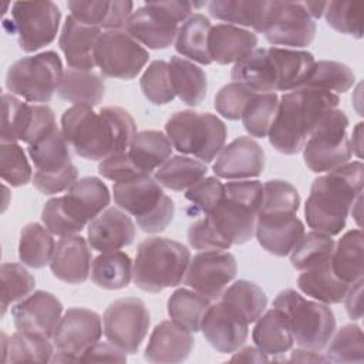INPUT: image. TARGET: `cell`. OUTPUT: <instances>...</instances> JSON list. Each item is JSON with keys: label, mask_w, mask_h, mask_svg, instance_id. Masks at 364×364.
Listing matches in <instances>:
<instances>
[{"label": "cell", "mask_w": 364, "mask_h": 364, "mask_svg": "<svg viewBox=\"0 0 364 364\" xmlns=\"http://www.w3.org/2000/svg\"><path fill=\"white\" fill-rule=\"evenodd\" d=\"M61 131L78 156L102 161L127 151L136 134V124L121 107H104L95 112L90 107L73 105L61 115Z\"/></svg>", "instance_id": "6da1fadb"}, {"label": "cell", "mask_w": 364, "mask_h": 364, "mask_svg": "<svg viewBox=\"0 0 364 364\" xmlns=\"http://www.w3.org/2000/svg\"><path fill=\"white\" fill-rule=\"evenodd\" d=\"M364 165L347 162L316 178L304 205L309 228L328 236L338 235L347 222L353 205L363 193Z\"/></svg>", "instance_id": "7a4b0ae2"}, {"label": "cell", "mask_w": 364, "mask_h": 364, "mask_svg": "<svg viewBox=\"0 0 364 364\" xmlns=\"http://www.w3.org/2000/svg\"><path fill=\"white\" fill-rule=\"evenodd\" d=\"M314 63V55L309 51L263 47L237 61L230 78L255 92L293 91L303 87Z\"/></svg>", "instance_id": "3957f363"}, {"label": "cell", "mask_w": 364, "mask_h": 364, "mask_svg": "<svg viewBox=\"0 0 364 364\" xmlns=\"http://www.w3.org/2000/svg\"><path fill=\"white\" fill-rule=\"evenodd\" d=\"M338 95L313 88H297L279 98L277 112L267 134L270 145L280 154H299L320 119L337 108Z\"/></svg>", "instance_id": "277c9868"}, {"label": "cell", "mask_w": 364, "mask_h": 364, "mask_svg": "<svg viewBox=\"0 0 364 364\" xmlns=\"http://www.w3.org/2000/svg\"><path fill=\"white\" fill-rule=\"evenodd\" d=\"M262 195L263 183L260 181H232L223 185L222 199L203 218L225 250L232 245H243L252 239Z\"/></svg>", "instance_id": "5b68a950"}, {"label": "cell", "mask_w": 364, "mask_h": 364, "mask_svg": "<svg viewBox=\"0 0 364 364\" xmlns=\"http://www.w3.org/2000/svg\"><path fill=\"white\" fill-rule=\"evenodd\" d=\"M189 262L185 245L169 237H148L138 245L132 280L142 291L159 293L183 282Z\"/></svg>", "instance_id": "8992f818"}, {"label": "cell", "mask_w": 364, "mask_h": 364, "mask_svg": "<svg viewBox=\"0 0 364 364\" xmlns=\"http://www.w3.org/2000/svg\"><path fill=\"white\" fill-rule=\"evenodd\" d=\"M114 200L119 209L132 215L142 232L159 233L168 228L175 215L173 200L151 175L115 182Z\"/></svg>", "instance_id": "52a82bcc"}, {"label": "cell", "mask_w": 364, "mask_h": 364, "mask_svg": "<svg viewBox=\"0 0 364 364\" xmlns=\"http://www.w3.org/2000/svg\"><path fill=\"white\" fill-rule=\"evenodd\" d=\"M165 132L178 152L193 155L205 164L220 154L228 136V128L219 117L192 109L172 114L165 124Z\"/></svg>", "instance_id": "ba28073f"}, {"label": "cell", "mask_w": 364, "mask_h": 364, "mask_svg": "<svg viewBox=\"0 0 364 364\" xmlns=\"http://www.w3.org/2000/svg\"><path fill=\"white\" fill-rule=\"evenodd\" d=\"M290 327L294 343L306 350L320 351L336 331L333 310L320 301L304 299L293 289L282 290L273 300Z\"/></svg>", "instance_id": "9c48e42d"}, {"label": "cell", "mask_w": 364, "mask_h": 364, "mask_svg": "<svg viewBox=\"0 0 364 364\" xmlns=\"http://www.w3.org/2000/svg\"><path fill=\"white\" fill-rule=\"evenodd\" d=\"M203 4L181 0L145 1L142 7L132 11L125 31L151 50H165L175 41L179 24L192 16L195 7Z\"/></svg>", "instance_id": "30bf717a"}, {"label": "cell", "mask_w": 364, "mask_h": 364, "mask_svg": "<svg viewBox=\"0 0 364 364\" xmlns=\"http://www.w3.org/2000/svg\"><path fill=\"white\" fill-rule=\"evenodd\" d=\"M63 74L60 55L51 50L43 51L11 64L6 73V88L28 102H48Z\"/></svg>", "instance_id": "8fae6325"}, {"label": "cell", "mask_w": 364, "mask_h": 364, "mask_svg": "<svg viewBox=\"0 0 364 364\" xmlns=\"http://www.w3.org/2000/svg\"><path fill=\"white\" fill-rule=\"evenodd\" d=\"M347 128L348 118L337 108L320 119L301 149L304 164L311 172H328L350 161L353 152Z\"/></svg>", "instance_id": "7c38bea8"}, {"label": "cell", "mask_w": 364, "mask_h": 364, "mask_svg": "<svg viewBox=\"0 0 364 364\" xmlns=\"http://www.w3.org/2000/svg\"><path fill=\"white\" fill-rule=\"evenodd\" d=\"M316 23L303 1H267L260 27L264 38L283 48H303L310 46L316 36Z\"/></svg>", "instance_id": "4fadbf2b"}, {"label": "cell", "mask_w": 364, "mask_h": 364, "mask_svg": "<svg viewBox=\"0 0 364 364\" xmlns=\"http://www.w3.org/2000/svg\"><path fill=\"white\" fill-rule=\"evenodd\" d=\"M94 58L104 77L132 80L148 63L149 53L125 30H107L95 43Z\"/></svg>", "instance_id": "5bb4252c"}, {"label": "cell", "mask_w": 364, "mask_h": 364, "mask_svg": "<svg viewBox=\"0 0 364 364\" xmlns=\"http://www.w3.org/2000/svg\"><path fill=\"white\" fill-rule=\"evenodd\" d=\"M61 11L54 1H16L11 6V33L24 53L51 44L57 36Z\"/></svg>", "instance_id": "9a60e30c"}, {"label": "cell", "mask_w": 364, "mask_h": 364, "mask_svg": "<svg viewBox=\"0 0 364 364\" xmlns=\"http://www.w3.org/2000/svg\"><path fill=\"white\" fill-rule=\"evenodd\" d=\"M149 324V311L138 297L114 300L102 316L104 336L127 354L138 353L148 334Z\"/></svg>", "instance_id": "2e32d148"}, {"label": "cell", "mask_w": 364, "mask_h": 364, "mask_svg": "<svg viewBox=\"0 0 364 364\" xmlns=\"http://www.w3.org/2000/svg\"><path fill=\"white\" fill-rule=\"evenodd\" d=\"M1 142L33 144L57 127L55 115L47 104H27L13 94L1 95Z\"/></svg>", "instance_id": "e0dca14e"}, {"label": "cell", "mask_w": 364, "mask_h": 364, "mask_svg": "<svg viewBox=\"0 0 364 364\" xmlns=\"http://www.w3.org/2000/svg\"><path fill=\"white\" fill-rule=\"evenodd\" d=\"M102 318L94 310L71 307L60 318L53 336L57 353L53 363H75L102 336Z\"/></svg>", "instance_id": "ac0fdd59"}, {"label": "cell", "mask_w": 364, "mask_h": 364, "mask_svg": "<svg viewBox=\"0 0 364 364\" xmlns=\"http://www.w3.org/2000/svg\"><path fill=\"white\" fill-rule=\"evenodd\" d=\"M236 273L237 263L230 252L203 250L191 257L183 283L212 301L222 296Z\"/></svg>", "instance_id": "d6986e66"}, {"label": "cell", "mask_w": 364, "mask_h": 364, "mask_svg": "<svg viewBox=\"0 0 364 364\" xmlns=\"http://www.w3.org/2000/svg\"><path fill=\"white\" fill-rule=\"evenodd\" d=\"M58 200L61 209L80 233L91 220L108 208L111 196L107 185L101 179L85 176L77 179L67 189L64 196H58Z\"/></svg>", "instance_id": "ffe728a7"}, {"label": "cell", "mask_w": 364, "mask_h": 364, "mask_svg": "<svg viewBox=\"0 0 364 364\" xmlns=\"http://www.w3.org/2000/svg\"><path fill=\"white\" fill-rule=\"evenodd\" d=\"M63 304L50 291L37 290L11 306L14 327L18 331L53 338L61 318Z\"/></svg>", "instance_id": "44dd1931"}, {"label": "cell", "mask_w": 364, "mask_h": 364, "mask_svg": "<svg viewBox=\"0 0 364 364\" xmlns=\"http://www.w3.org/2000/svg\"><path fill=\"white\" fill-rule=\"evenodd\" d=\"M306 233L303 222L296 212L273 210L259 212L255 235L259 245L270 255L284 257Z\"/></svg>", "instance_id": "7402d4cb"}, {"label": "cell", "mask_w": 364, "mask_h": 364, "mask_svg": "<svg viewBox=\"0 0 364 364\" xmlns=\"http://www.w3.org/2000/svg\"><path fill=\"white\" fill-rule=\"evenodd\" d=\"M266 164L263 148L250 136H239L223 146L213 164L218 178L246 181L262 175Z\"/></svg>", "instance_id": "603a6c76"}, {"label": "cell", "mask_w": 364, "mask_h": 364, "mask_svg": "<svg viewBox=\"0 0 364 364\" xmlns=\"http://www.w3.org/2000/svg\"><path fill=\"white\" fill-rule=\"evenodd\" d=\"M200 331L216 351L232 354L245 344L249 334V324L218 301L208 309L200 324Z\"/></svg>", "instance_id": "cb8c5ba5"}, {"label": "cell", "mask_w": 364, "mask_h": 364, "mask_svg": "<svg viewBox=\"0 0 364 364\" xmlns=\"http://www.w3.org/2000/svg\"><path fill=\"white\" fill-rule=\"evenodd\" d=\"M135 223L119 208H107L88 223L87 240L94 250L101 253L119 250L135 239Z\"/></svg>", "instance_id": "d4e9b609"}, {"label": "cell", "mask_w": 364, "mask_h": 364, "mask_svg": "<svg viewBox=\"0 0 364 364\" xmlns=\"http://www.w3.org/2000/svg\"><path fill=\"white\" fill-rule=\"evenodd\" d=\"M92 253L88 240L82 236L73 235L61 237L50 262L51 273L68 284L84 283L91 273Z\"/></svg>", "instance_id": "484cf974"}, {"label": "cell", "mask_w": 364, "mask_h": 364, "mask_svg": "<svg viewBox=\"0 0 364 364\" xmlns=\"http://www.w3.org/2000/svg\"><path fill=\"white\" fill-rule=\"evenodd\" d=\"M193 346L195 340L189 330L172 320H164L152 330L144 357L158 364L182 363L191 355Z\"/></svg>", "instance_id": "4316f807"}, {"label": "cell", "mask_w": 364, "mask_h": 364, "mask_svg": "<svg viewBox=\"0 0 364 364\" xmlns=\"http://www.w3.org/2000/svg\"><path fill=\"white\" fill-rule=\"evenodd\" d=\"M100 34V27L84 24L71 14L67 16L61 28L58 46L70 68L92 71V68L97 67L94 48Z\"/></svg>", "instance_id": "83f0119b"}, {"label": "cell", "mask_w": 364, "mask_h": 364, "mask_svg": "<svg viewBox=\"0 0 364 364\" xmlns=\"http://www.w3.org/2000/svg\"><path fill=\"white\" fill-rule=\"evenodd\" d=\"M257 36L232 24H216L208 37V50L212 63L222 65L237 63L256 50Z\"/></svg>", "instance_id": "f1b7e54d"}, {"label": "cell", "mask_w": 364, "mask_h": 364, "mask_svg": "<svg viewBox=\"0 0 364 364\" xmlns=\"http://www.w3.org/2000/svg\"><path fill=\"white\" fill-rule=\"evenodd\" d=\"M67 7L71 16L84 24L107 30H121L125 28L132 14L134 3L127 0H90L68 1Z\"/></svg>", "instance_id": "f546056e"}, {"label": "cell", "mask_w": 364, "mask_h": 364, "mask_svg": "<svg viewBox=\"0 0 364 364\" xmlns=\"http://www.w3.org/2000/svg\"><path fill=\"white\" fill-rule=\"evenodd\" d=\"M255 323L252 331L253 343L267 357L282 355L293 347V334L284 314L279 309L267 310Z\"/></svg>", "instance_id": "4dcf8cb0"}, {"label": "cell", "mask_w": 364, "mask_h": 364, "mask_svg": "<svg viewBox=\"0 0 364 364\" xmlns=\"http://www.w3.org/2000/svg\"><path fill=\"white\" fill-rule=\"evenodd\" d=\"M351 284L338 279L330 264V259L303 270L297 277L300 291L324 304H338L344 300Z\"/></svg>", "instance_id": "1f68e13d"}, {"label": "cell", "mask_w": 364, "mask_h": 364, "mask_svg": "<svg viewBox=\"0 0 364 364\" xmlns=\"http://www.w3.org/2000/svg\"><path fill=\"white\" fill-rule=\"evenodd\" d=\"M57 94L60 98L74 105L94 108L105 95V82L104 78L94 71L68 68L61 77Z\"/></svg>", "instance_id": "d6a6232c"}, {"label": "cell", "mask_w": 364, "mask_h": 364, "mask_svg": "<svg viewBox=\"0 0 364 364\" xmlns=\"http://www.w3.org/2000/svg\"><path fill=\"white\" fill-rule=\"evenodd\" d=\"M169 138L155 129L136 132L128 146V156L138 171L144 175H151L156 171L172 154Z\"/></svg>", "instance_id": "836d02e7"}, {"label": "cell", "mask_w": 364, "mask_h": 364, "mask_svg": "<svg viewBox=\"0 0 364 364\" xmlns=\"http://www.w3.org/2000/svg\"><path fill=\"white\" fill-rule=\"evenodd\" d=\"M363 239L364 235L361 229H351L346 232L334 245L330 264L334 274L347 284H353L363 279Z\"/></svg>", "instance_id": "e575fe53"}, {"label": "cell", "mask_w": 364, "mask_h": 364, "mask_svg": "<svg viewBox=\"0 0 364 364\" xmlns=\"http://www.w3.org/2000/svg\"><path fill=\"white\" fill-rule=\"evenodd\" d=\"M220 303L225 304L236 317L252 324L266 310L267 296L256 283L240 279L223 290Z\"/></svg>", "instance_id": "d590c367"}, {"label": "cell", "mask_w": 364, "mask_h": 364, "mask_svg": "<svg viewBox=\"0 0 364 364\" xmlns=\"http://www.w3.org/2000/svg\"><path fill=\"white\" fill-rule=\"evenodd\" d=\"M168 64L175 95L189 107L199 105L205 100L208 91V78L205 71L192 61L178 55L171 57Z\"/></svg>", "instance_id": "8d00e7d4"}, {"label": "cell", "mask_w": 364, "mask_h": 364, "mask_svg": "<svg viewBox=\"0 0 364 364\" xmlns=\"http://www.w3.org/2000/svg\"><path fill=\"white\" fill-rule=\"evenodd\" d=\"M210 28L212 24L208 17L200 13L192 14L179 26L175 38L176 53L202 65L212 64L208 50V37Z\"/></svg>", "instance_id": "74e56055"}, {"label": "cell", "mask_w": 364, "mask_h": 364, "mask_svg": "<svg viewBox=\"0 0 364 364\" xmlns=\"http://www.w3.org/2000/svg\"><path fill=\"white\" fill-rule=\"evenodd\" d=\"M27 151L40 172H57L73 164L68 142L58 127L30 144Z\"/></svg>", "instance_id": "f35d334b"}, {"label": "cell", "mask_w": 364, "mask_h": 364, "mask_svg": "<svg viewBox=\"0 0 364 364\" xmlns=\"http://www.w3.org/2000/svg\"><path fill=\"white\" fill-rule=\"evenodd\" d=\"M206 172L208 166L205 162L185 155H175L169 156L155 171L154 178L161 186L182 192L205 178Z\"/></svg>", "instance_id": "ab89813d"}, {"label": "cell", "mask_w": 364, "mask_h": 364, "mask_svg": "<svg viewBox=\"0 0 364 364\" xmlns=\"http://www.w3.org/2000/svg\"><path fill=\"white\" fill-rule=\"evenodd\" d=\"M132 260L121 250L100 253L91 266V280L101 289L119 290L132 279Z\"/></svg>", "instance_id": "60d3db41"}, {"label": "cell", "mask_w": 364, "mask_h": 364, "mask_svg": "<svg viewBox=\"0 0 364 364\" xmlns=\"http://www.w3.org/2000/svg\"><path fill=\"white\" fill-rule=\"evenodd\" d=\"M55 242L53 233L40 223L30 222L20 232L18 259L23 264L41 269L50 264Z\"/></svg>", "instance_id": "b9f144b4"}, {"label": "cell", "mask_w": 364, "mask_h": 364, "mask_svg": "<svg viewBox=\"0 0 364 364\" xmlns=\"http://www.w3.org/2000/svg\"><path fill=\"white\" fill-rule=\"evenodd\" d=\"M168 314L173 323L196 333L200 330L202 320L210 307V300L189 289H178L168 299Z\"/></svg>", "instance_id": "7bdbcfd3"}, {"label": "cell", "mask_w": 364, "mask_h": 364, "mask_svg": "<svg viewBox=\"0 0 364 364\" xmlns=\"http://www.w3.org/2000/svg\"><path fill=\"white\" fill-rule=\"evenodd\" d=\"M266 7L264 0H213L209 3V13L225 24L252 27L257 33Z\"/></svg>", "instance_id": "ee69618b"}, {"label": "cell", "mask_w": 364, "mask_h": 364, "mask_svg": "<svg viewBox=\"0 0 364 364\" xmlns=\"http://www.w3.org/2000/svg\"><path fill=\"white\" fill-rule=\"evenodd\" d=\"M53 355L50 338L17 330L7 341L3 363H48Z\"/></svg>", "instance_id": "f6af8a7d"}, {"label": "cell", "mask_w": 364, "mask_h": 364, "mask_svg": "<svg viewBox=\"0 0 364 364\" xmlns=\"http://www.w3.org/2000/svg\"><path fill=\"white\" fill-rule=\"evenodd\" d=\"M279 105L276 92H255L240 117L247 134L255 138L267 136Z\"/></svg>", "instance_id": "bcb514c9"}, {"label": "cell", "mask_w": 364, "mask_h": 364, "mask_svg": "<svg viewBox=\"0 0 364 364\" xmlns=\"http://www.w3.org/2000/svg\"><path fill=\"white\" fill-rule=\"evenodd\" d=\"M355 82L353 70L340 61H316L301 88H313L328 92H347Z\"/></svg>", "instance_id": "7dc6e473"}, {"label": "cell", "mask_w": 364, "mask_h": 364, "mask_svg": "<svg viewBox=\"0 0 364 364\" xmlns=\"http://www.w3.org/2000/svg\"><path fill=\"white\" fill-rule=\"evenodd\" d=\"M334 245V239L326 233L317 230L307 232L290 252V263L301 272L314 267L331 257Z\"/></svg>", "instance_id": "c3c4849f"}, {"label": "cell", "mask_w": 364, "mask_h": 364, "mask_svg": "<svg viewBox=\"0 0 364 364\" xmlns=\"http://www.w3.org/2000/svg\"><path fill=\"white\" fill-rule=\"evenodd\" d=\"M326 358L333 363H357L364 361V338L358 324H346L331 336L327 343Z\"/></svg>", "instance_id": "681fc988"}, {"label": "cell", "mask_w": 364, "mask_h": 364, "mask_svg": "<svg viewBox=\"0 0 364 364\" xmlns=\"http://www.w3.org/2000/svg\"><path fill=\"white\" fill-rule=\"evenodd\" d=\"M1 317L7 309L33 293L36 279L33 274L18 263L1 264Z\"/></svg>", "instance_id": "f907efd6"}, {"label": "cell", "mask_w": 364, "mask_h": 364, "mask_svg": "<svg viewBox=\"0 0 364 364\" xmlns=\"http://www.w3.org/2000/svg\"><path fill=\"white\" fill-rule=\"evenodd\" d=\"M139 85L144 97L154 105H165L175 98L169 64L164 60H155L148 65L139 80Z\"/></svg>", "instance_id": "816d5d0a"}, {"label": "cell", "mask_w": 364, "mask_h": 364, "mask_svg": "<svg viewBox=\"0 0 364 364\" xmlns=\"http://www.w3.org/2000/svg\"><path fill=\"white\" fill-rule=\"evenodd\" d=\"M363 1H327L324 17L336 31L355 38L363 37Z\"/></svg>", "instance_id": "f5cc1de1"}, {"label": "cell", "mask_w": 364, "mask_h": 364, "mask_svg": "<svg viewBox=\"0 0 364 364\" xmlns=\"http://www.w3.org/2000/svg\"><path fill=\"white\" fill-rule=\"evenodd\" d=\"M0 175L4 182L18 188L33 179V171L23 148L17 142H1Z\"/></svg>", "instance_id": "db71d44e"}, {"label": "cell", "mask_w": 364, "mask_h": 364, "mask_svg": "<svg viewBox=\"0 0 364 364\" xmlns=\"http://www.w3.org/2000/svg\"><path fill=\"white\" fill-rule=\"evenodd\" d=\"M300 208V195L287 181L270 179L263 183V195L259 212L287 210L296 212Z\"/></svg>", "instance_id": "11a10c76"}, {"label": "cell", "mask_w": 364, "mask_h": 364, "mask_svg": "<svg viewBox=\"0 0 364 364\" xmlns=\"http://www.w3.org/2000/svg\"><path fill=\"white\" fill-rule=\"evenodd\" d=\"M255 91H252L246 85L232 81L223 85L215 95V109L223 118L229 121H236L242 117L243 109Z\"/></svg>", "instance_id": "9f6ffc18"}, {"label": "cell", "mask_w": 364, "mask_h": 364, "mask_svg": "<svg viewBox=\"0 0 364 364\" xmlns=\"http://www.w3.org/2000/svg\"><path fill=\"white\" fill-rule=\"evenodd\" d=\"M223 185L216 176H206L186 189L185 198L192 203V213H209L223 196Z\"/></svg>", "instance_id": "6f0895ef"}, {"label": "cell", "mask_w": 364, "mask_h": 364, "mask_svg": "<svg viewBox=\"0 0 364 364\" xmlns=\"http://www.w3.org/2000/svg\"><path fill=\"white\" fill-rule=\"evenodd\" d=\"M78 178V169L74 164L57 172H40L36 171L33 175V185L37 191L44 195H55L67 191Z\"/></svg>", "instance_id": "680465c9"}, {"label": "cell", "mask_w": 364, "mask_h": 364, "mask_svg": "<svg viewBox=\"0 0 364 364\" xmlns=\"http://www.w3.org/2000/svg\"><path fill=\"white\" fill-rule=\"evenodd\" d=\"M98 172L102 178L114 181V182H124V181H129V179L144 175L132 164L127 151L119 152V154H112V155L107 156L105 159L100 161Z\"/></svg>", "instance_id": "91938a15"}, {"label": "cell", "mask_w": 364, "mask_h": 364, "mask_svg": "<svg viewBox=\"0 0 364 364\" xmlns=\"http://www.w3.org/2000/svg\"><path fill=\"white\" fill-rule=\"evenodd\" d=\"M81 363L88 361H108V363H125L127 361V353H124L121 348L114 346L112 343H101L97 341L91 347H88L82 355L80 357Z\"/></svg>", "instance_id": "94428289"}, {"label": "cell", "mask_w": 364, "mask_h": 364, "mask_svg": "<svg viewBox=\"0 0 364 364\" xmlns=\"http://www.w3.org/2000/svg\"><path fill=\"white\" fill-rule=\"evenodd\" d=\"M363 279L353 283L343 300L351 320H360L363 317Z\"/></svg>", "instance_id": "6125c7cd"}, {"label": "cell", "mask_w": 364, "mask_h": 364, "mask_svg": "<svg viewBox=\"0 0 364 364\" xmlns=\"http://www.w3.org/2000/svg\"><path fill=\"white\" fill-rule=\"evenodd\" d=\"M230 361H252V363H262L269 361V357L263 354L257 347H246L240 350L239 353L235 351V355L230 358Z\"/></svg>", "instance_id": "be15d7a7"}, {"label": "cell", "mask_w": 364, "mask_h": 364, "mask_svg": "<svg viewBox=\"0 0 364 364\" xmlns=\"http://www.w3.org/2000/svg\"><path fill=\"white\" fill-rule=\"evenodd\" d=\"M290 361H321V363H327L326 355H320L318 351H313V350H306V348H296L291 351V357Z\"/></svg>", "instance_id": "e7e4bbea"}, {"label": "cell", "mask_w": 364, "mask_h": 364, "mask_svg": "<svg viewBox=\"0 0 364 364\" xmlns=\"http://www.w3.org/2000/svg\"><path fill=\"white\" fill-rule=\"evenodd\" d=\"M363 122H358L355 128L353 129V138L350 139L351 152L357 155L358 159H361V151H363Z\"/></svg>", "instance_id": "03108f58"}, {"label": "cell", "mask_w": 364, "mask_h": 364, "mask_svg": "<svg viewBox=\"0 0 364 364\" xmlns=\"http://www.w3.org/2000/svg\"><path fill=\"white\" fill-rule=\"evenodd\" d=\"M303 4L309 11V14L311 16V18L318 20L324 14L327 1H303Z\"/></svg>", "instance_id": "003e7915"}]
</instances>
